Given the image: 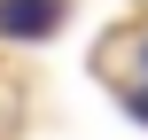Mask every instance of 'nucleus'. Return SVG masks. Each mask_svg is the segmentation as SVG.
I'll list each match as a JSON object with an SVG mask.
<instances>
[{
    "label": "nucleus",
    "mask_w": 148,
    "mask_h": 140,
    "mask_svg": "<svg viewBox=\"0 0 148 140\" xmlns=\"http://www.w3.org/2000/svg\"><path fill=\"white\" fill-rule=\"evenodd\" d=\"M140 70H148V47H140Z\"/></svg>",
    "instance_id": "nucleus-3"
},
{
    "label": "nucleus",
    "mask_w": 148,
    "mask_h": 140,
    "mask_svg": "<svg viewBox=\"0 0 148 140\" xmlns=\"http://www.w3.org/2000/svg\"><path fill=\"white\" fill-rule=\"evenodd\" d=\"M133 117H140V125H148V86H140V94H133Z\"/></svg>",
    "instance_id": "nucleus-2"
},
{
    "label": "nucleus",
    "mask_w": 148,
    "mask_h": 140,
    "mask_svg": "<svg viewBox=\"0 0 148 140\" xmlns=\"http://www.w3.org/2000/svg\"><path fill=\"white\" fill-rule=\"evenodd\" d=\"M62 0H0V39H55Z\"/></svg>",
    "instance_id": "nucleus-1"
}]
</instances>
